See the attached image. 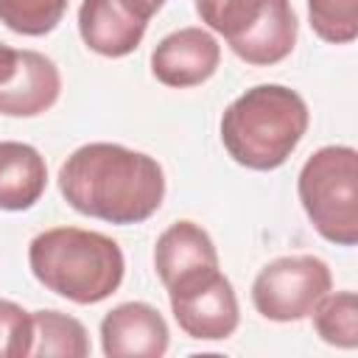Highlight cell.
<instances>
[{
    "label": "cell",
    "instance_id": "obj_9",
    "mask_svg": "<svg viewBox=\"0 0 358 358\" xmlns=\"http://www.w3.org/2000/svg\"><path fill=\"white\" fill-rule=\"evenodd\" d=\"M221 64V45L204 28H179L162 36L151 53V73L159 84L173 90L199 87Z\"/></svg>",
    "mask_w": 358,
    "mask_h": 358
},
{
    "label": "cell",
    "instance_id": "obj_8",
    "mask_svg": "<svg viewBox=\"0 0 358 358\" xmlns=\"http://www.w3.org/2000/svg\"><path fill=\"white\" fill-rule=\"evenodd\" d=\"M62 95L59 67L39 50H17L0 42V115L36 117Z\"/></svg>",
    "mask_w": 358,
    "mask_h": 358
},
{
    "label": "cell",
    "instance_id": "obj_6",
    "mask_svg": "<svg viewBox=\"0 0 358 358\" xmlns=\"http://www.w3.org/2000/svg\"><path fill=\"white\" fill-rule=\"evenodd\" d=\"M330 285L333 277L322 257L285 255L257 271L252 282V305L268 322H299L310 316Z\"/></svg>",
    "mask_w": 358,
    "mask_h": 358
},
{
    "label": "cell",
    "instance_id": "obj_14",
    "mask_svg": "<svg viewBox=\"0 0 358 358\" xmlns=\"http://www.w3.org/2000/svg\"><path fill=\"white\" fill-rule=\"evenodd\" d=\"M31 355L36 358H84L90 355L87 327L62 310H34Z\"/></svg>",
    "mask_w": 358,
    "mask_h": 358
},
{
    "label": "cell",
    "instance_id": "obj_16",
    "mask_svg": "<svg viewBox=\"0 0 358 358\" xmlns=\"http://www.w3.org/2000/svg\"><path fill=\"white\" fill-rule=\"evenodd\" d=\"M67 11V0H0V22L22 36L50 34Z\"/></svg>",
    "mask_w": 358,
    "mask_h": 358
},
{
    "label": "cell",
    "instance_id": "obj_15",
    "mask_svg": "<svg viewBox=\"0 0 358 358\" xmlns=\"http://www.w3.org/2000/svg\"><path fill=\"white\" fill-rule=\"evenodd\" d=\"M313 327L324 344L355 350L358 347V299L352 291L324 294L310 310Z\"/></svg>",
    "mask_w": 358,
    "mask_h": 358
},
{
    "label": "cell",
    "instance_id": "obj_2",
    "mask_svg": "<svg viewBox=\"0 0 358 358\" xmlns=\"http://www.w3.org/2000/svg\"><path fill=\"white\" fill-rule=\"evenodd\" d=\"M308 123L310 112L296 90L285 84H257L224 109L221 143L238 165L274 171L294 154Z\"/></svg>",
    "mask_w": 358,
    "mask_h": 358
},
{
    "label": "cell",
    "instance_id": "obj_18",
    "mask_svg": "<svg viewBox=\"0 0 358 358\" xmlns=\"http://www.w3.org/2000/svg\"><path fill=\"white\" fill-rule=\"evenodd\" d=\"M34 319L11 299H0V358L31 355Z\"/></svg>",
    "mask_w": 358,
    "mask_h": 358
},
{
    "label": "cell",
    "instance_id": "obj_1",
    "mask_svg": "<svg viewBox=\"0 0 358 358\" xmlns=\"http://www.w3.org/2000/svg\"><path fill=\"white\" fill-rule=\"evenodd\" d=\"M59 193L90 218L109 224H143L165 199L162 165L120 143H87L59 168Z\"/></svg>",
    "mask_w": 358,
    "mask_h": 358
},
{
    "label": "cell",
    "instance_id": "obj_13",
    "mask_svg": "<svg viewBox=\"0 0 358 358\" xmlns=\"http://www.w3.org/2000/svg\"><path fill=\"white\" fill-rule=\"evenodd\" d=\"M48 187L45 157L17 140H0V210L22 213L31 210Z\"/></svg>",
    "mask_w": 358,
    "mask_h": 358
},
{
    "label": "cell",
    "instance_id": "obj_11",
    "mask_svg": "<svg viewBox=\"0 0 358 358\" xmlns=\"http://www.w3.org/2000/svg\"><path fill=\"white\" fill-rule=\"evenodd\" d=\"M154 268L165 288H173L201 271L218 268L213 238L196 221H173L154 246Z\"/></svg>",
    "mask_w": 358,
    "mask_h": 358
},
{
    "label": "cell",
    "instance_id": "obj_5",
    "mask_svg": "<svg viewBox=\"0 0 358 358\" xmlns=\"http://www.w3.org/2000/svg\"><path fill=\"white\" fill-rule=\"evenodd\" d=\"M296 193L313 229L336 243H358V151L324 145L313 151L296 179Z\"/></svg>",
    "mask_w": 358,
    "mask_h": 358
},
{
    "label": "cell",
    "instance_id": "obj_3",
    "mask_svg": "<svg viewBox=\"0 0 358 358\" xmlns=\"http://www.w3.org/2000/svg\"><path fill=\"white\" fill-rule=\"evenodd\" d=\"M31 274L56 296L95 305L112 296L126 274L117 241L81 227H50L28 246Z\"/></svg>",
    "mask_w": 358,
    "mask_h": 358
},
{
    "label": "cell",
    "instance_id": "obj_17",
    "mask_svg": "<svg viewBox=\"0 0 358 358\" xmlns=\"http://www.w3.org/2000/svg\"><path fill=\"white\" fill-rule=\"evenodd\" d=\"M310 28L330 45H350L358 36V0H308Z\"/></svg>",
    "mask_w": 358,
    "mask_h": 358
},
{
    "label": "cell",
    "instance_id": "obj_19",
    "mask_svg": "<svg viewBox=\"0 0 358 358\" xmlns=\"http://www.w3.org/2000/svg\"><path fill=\"white\" fill-rule=\"evenodd\" d=\"M117 3H123L134 17H140L143 22H148L162 6H165V0H117Z\"/></svg>",
    "mask_w": 358,
    "mask_h": 358
},
{
    "label": "cell",
    "instance_id": "obj_4",
    "mask_svg": "<svg viewBox=\"0 0 358 358\" xmlns=\"http://www.w3.org/2000/svg\"><path fill=\"white\" fill-rule=\"evenodd\" d=\"M196 14L227 39L238 59L255 67L288 59L299 34L291 0H196Z\"/></svg>",
    "mask_w": 358,
    "mask_h": 358
},
{
    "label": "cell",
    "instance_id": "obj_12",
    "mask_svg": "<svg viewBox=\"0 0 358 358\" xmlns=\"http://www.w3.org/2000/svg\"><path fill=\"white\" fill-rule=\"evenodd\" d=\"M148 22L134 17L117 0H81L78 34L84 45L106 59H123L134 53L145 36Z\"/></svg>",
    "mask_w": 358,
    "mask_h": 358
},
{
    "label": "cell",
    "instance_id": "obj_10",
    "mask_svg": "<svg viewBox=\"0 0 358 358\" xmlns=\"http://www.w3.org/2000/svg\"><path fill=\"white\" fill-rule=\"evenodd\" d=\"M168 341V322L148 302H123L101 319V347L106 358H162Z\"/></svg>",
    "mask_w": 358,
    "mask_h": 358
},
{
    "label": "cell",
    "instance_id": "obj_7",
    "mask_svg": "<svg viewBox=\"0 0 358 358\" xmlns=\"http://www.w3.org/2000/svg\"><path fill=\"white\" fill-rule=\"evenodd\" d=\"M168 299L179 330L196 341H224L241 324L235 288L218 268L168 288Z\"/></svg>",
    "mask_w": 358,
    "mask_h": 358
}]
</instances>
